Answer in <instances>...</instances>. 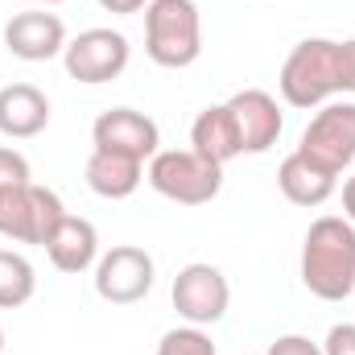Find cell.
Returning <instances> with one entry per match:
<instances>
[{"label":"cell","instance_id":"cell-1","mask_svg":"<svg viewBox=\"0 0 355 355\" xmlns=\"http://www.w3.org/2000/svg\"><path fill=\"white\" fill-rule=\"evenodd\" d=\"M281 99L289 107H322L331 95H355V37H306L281 67Z\"/></svg>","mask_w":355,"mask_h":355},{"label":"cell","instance_id":"cell-2","mask_svg":"<svg viewBox=\"0 0 355 355\" xmlns=\"http://www.w3.org/2000/svg\"><path fill=\"white\" fill-rule=\"evenodd\" d=\"M302 285L322 302L355 293V223L343 215H318L302 244Z\"/></svg>","mask_w":355,"mask_h":355},{"label":"cell","instance_id":"cell-3","mask_svg":"<svg viewBox=\"0 0 355 355\" xmlns=\"http://www.w3.org/2000/svg\"><path fill=\"white\" fill-rule=\"evenodd\" d=\"M145 54L166 71H182L198 62L202 17L194 0H149L145 4Z\"/></svg>","mask_w":355,"mask_h":355},{"label":"cell","instance_id":"cell-4","mask_svg":"<svg viewBox=\"0 0 355 355\" xmlns=\"http://www.w3.org/2000/svg\"><path fill=\"white\" fill-rule=\"evenodd\" d=\"M149 186L178 207H207L223 190V166L198 157L194 149H157L149 157Z\"/></svg>","mask_w":355,"mask_h":355},{"label":"cell","instance_id":"cell-5","mask_svg":"<svg viewBox=\"0 0 355 355\" xmlns=\"http://www.w3.org/2000/svg\"><path fill=\"white\" fill-rule=\"evenodd\" d=\"M62 219H67V207L50 186L25 182L12 190H0V236L12 244L46 248V240L54 236V227Z\"/></svg>","mask_w":355,"mask_h":355},{"label":"cell","instance_id":"cell-6","mask_svg":"<svg viewBox=\"0 0 355 355\" xmlns=\"http://www.w3.org/2000/svg\"><path fill=\"white\" fill-rule=\"evenodd\" d=\"M297 153L327 170L331 178H339L347 166L355 162V103L352 99H335V103H322L314 112V120L306 124L302 141H297Z\"/></svg>","mask_w":355,"mask_h":355},{"label":"cell","instance_id":"cell-7","mask_svg":"<svg viewBox=\"0 0 355 355\" xmlns=\"http://www.w3.org/2000/svg\"><path fill=\"white\" fill-rule=\"evenodd\" d=\"M128 58H132V46L120 29H83L79 37L67 42L62 50V62H67V75L87 83V87H99V83H112L128 71Z\"/></svg>","mask_w":355,"mask_h":355},{"label":"cell","instance_id":"cell-8","mask_svg":"<svg viewBox=\"0 0 355 355\" xmlns=\"http://www.w3.org/2000/svg\"><path fill=\"white\" fill-rule=\"evenodd\" d=\"M157 265L137 244H116L95 261V293L112 306H137L149 297Z\"/></svg>","mask_w":355,"mask_h":355},{"label":"cell","instance_id":"cell-9","mask_svg":"<svg viewBox=\"0 0 355 355\" xmlns=\"http://www.w3.org/2000/svg\"><path fill=\"white\" fill-rule=\"evenodd\" d=\"M170 297H174L178 318H186L190 327H215L232 306V285L215 265L194 261V265L178 268Z\"/></svg>","mask_w":355,"mask_h":355},{"label":"cell","instance_id":"cell-10","mask_svg":"<svg viewBox=\"0 0 355 355\" xmlns=\"http://www.w3.org/2000/svg\"><path fill=\"white\" fill-rule=\"evenodd\" d=\"M227 116L236 124V141L240 153H268L285 128V116L277 107V99L261 87H244L227 99Z\"/></svg>","mask_w":355,"mask_h":355},{"label":"cell","instance_id":"cell-11","mask_svg":"<svg viewBox=\"0 0 355 355\" xmlns=\"http://www.w3.org/2000/svg\"><path fill=\"white\" fill-rule=\"evenodd\" d=\"M91 145L124 153V157H137V162H149L157 153V145H162V132H157V124L145 112H137V107H112V112H103L91 124Z\"/></svg>","mask_w":355,"mask_h":355},{"label":"cell","instance_id":"cell-12","mask_svg":"<svg viewBox=\"0 0 355 355\" xmlns=\"http://www.w3.org/2000/svg\"><path fill=\"white\" fill-rule=\"evenodd\" d=\"M4 46L21 62H50L67 50V25H62L58 12L29 8V12H17L4 25Z\"/></svg>","mask_w":355,"mask_h":355},{"label":"cell","instance_id":"cell-13","mask_svg":"<svg viewBox=\"0 0 355 355\" xmlns=\"http://www.w3.org/2000/svg\"><path fill=\"white\" fill-rule=\"evenodd\" d=\"M46 257H50V265L58 268V272H67V277L87 272L99 261V232H95V223L67 211V219L46 240Z\"/></svg>","mask_w":355,"mask_h":355},{"label":"cell","instance_id":"cell-14","mask_svg":"<svg viewBox=\"0 0 355 355\" xmlns=\"http://www.w3.org/2000/svg\"><path fill=\"white\" fill-rule=\"evenodd\" d=\"M50 124V99L33 83H8L0 87V137L8 141H29L46 132Z\"/></svg>","mask_w":355,"mask_h":355},{"label":"cell","instance_id":"cell-15","mask_svg":"<svg viewBox=\"0 0 355 355\" xmlns=\"http://www.w3.org/2000/svg\"><path fill=\"white\" fill-rule=\"evenodd\" d=\"M87 178L91 194H99V198H128V194H137V186L145 182V162H137V157H124V153H112V149H91L87 157Z\"/></svg>","mask_w":355,"mask_h":355},{"label":"cell","instance_id":"cell-16","mask_svg":"<svg viewBox=\"0 0 355 355\" xmlns=\"http://www.w3.org/2000/svg\"><path fill=\"white\" fill-rule=\"evenodd\" d=\"M190 149L215 166H227L240 157V141H236V124L227 116V103H211L194 116L190 124Z\"/></svg>","mask_w":355,"mask_h":355},{"label":"cell","instance_id":"cell-17","mask_svg":"<svg viewBox=\"0 0 355 355\" xmlns=\"http://www.w3.org/2000/svg\"><path fill=\"white\" fill-rule=\"evenodd\" d=\"M335 182H339V178H331L327 170L310 166L297 149L277 166V186H281V194H285L293 207H322V202L335 194Z\"/></svg>","mask_w":355,"mask_h":355},{"label":"cell","instance_id":"cell-18","mask_svg":"<svg viewBox=\"0 0 355 355\" xmlns=\"http://www.w3.org/2000/svg\"><path fill=\"white\" fill-rule=\"evenodd\" d=\"M33 289H37V272H33V265H29L21 252L0 248V310L25 306V302L33 297Z\"/></svg>","mask_w":355,"mask_h":355},{"label":"cell","instance_id":"cell-19","mask_svg":"<svg viewBox=\"0 0 355 355\" xmlns=\"http://www.w3.org/2000/svg\"><path fill=\"white\" fill-rule=\"evenodd\" d=\"M153 355H215V343H211V335L202 327H190L186 322V327L166 331Z\"/></svg>","mask_w":355,"mask_h":355},{"label":"cell","instance_id":"cell-20","mask_svg":"<svg viewBox=\"0 0 355 355\" xmlns=\"http://www.w3.org/2000/svg\"><path fill=\"white\" fill-rule=\"evenodd\" d=\"M25 182H33V174H29V162H25V153H17L12 145H0V190L25 186Z\"/></svg>","mask_w":355,"mask_h":355},{"label":"cell","instance_id":"cell-21","mask_svg":"<svg viewBox=\"0 0 355 355\" xmlns=\"http://www.w3.org/2000/svg\"><path fill=\"white\" fill-rule=\"evenodd\" d=\"M322 355H355V322H335L322 339Z\"/></svg>","mask_w":355,"mask_h":355},{"label":"cell","instance_id":"cell-22","mask_svg":"<svg viewBox=\"0 0 355 355\" xmlns=\"http://www.w3.org/2000/svg\"><path fill=\"white\" fill-rule=\"evenodd\" d=\"M268 355H322V347L306 335H281L277 343H268Z\"/></svg>","mask_w":355,"mask_h":355},{"label":"cell","instance_id":"cell-23","mask_svg":"<svg viewBox=\"0 0 355 355\" xmlns=\"http://www.w3.org/2000/svg\"><path fill=\"white\" fill-rule=\"evenodd\" d=\"M149 0H99L103 12H116V17H128V12H141Z\"/></svg>","mask_w":355,"mask_h":355},{"label":"cell","instance_id":"cell-24","mask_svg":"<svg viewBox=\"0 0 355 355\" xmlns=\"http://www.w3.org/2000/svg\"><path fill=\"white\" fill-rule=\"evenodd\" d=\"M343 219H352L355 223V174L343 182Z\"/></svg>","mask_w":355,"mask_h":355},{"label":"cell","instance_id":"cell-25","mask_svg":"<svg viewBox=\"0 0 355 355\" xmlns=\"http://www.w3.org/2000/svg\"><path fill=\"white\" fill-rule=\"evenodd\" d=\"M25 4H37V8H54V4H67V0H25Z\"/></svg>","mask_w":355,"mask_h":355},{"label":"cell","instance_id":"cell-26","mask_svg":"<svg viewBox=\"0 0 355 355\" xmlns=\"http://www.w3.org/2000/svg\"><path fill=\"white\" fill-rule=\"evenodd\" d=\"M0 355H4V327H0Z\"/></svg>","mask_w":355,"mask_h":355}]
</instances>
